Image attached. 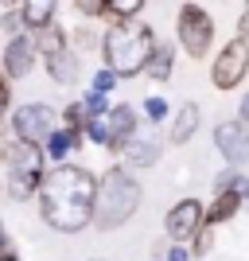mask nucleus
<instances>
[{"mask_svg": "<svg viewBox=\"0 0 249 261\" xmlns=\"http://www.w3.org/2000/svg\"><path fill=\"white\" fill-rule=\"evenodd\" d=\"M136 207H141V184H136L125 168H109V172L98 179L94 226L98 230H117L136 215Z\"/></svg>", "mask_w": 249, "mask_h": 261, "instance_id": "3", "label": "nucleus"}, {"mask_svg": "<svg viewBox=\"0 0 249 261\" xmlns=\"http://www.w3.org/2000/svg\"><path fill=\"white\" fill-rule=\"evenodd\" d=\"M12 148H16V133H8L4 125H0V164H8Z\"/></svg>", "mask_w": 249, "mask_h": 261, "instance_id": "27", "label": "nucleus"}, {"mask_svg": "<svg viewBox=\"0 0 249 261\" xmlns=\"http://www.w3.org/2000/svg\"><path fill=\"white\" fill-rule=\"evenodd\" d=\"M249 74V43L245 39H230L222 51H218V59L210 63V86L214 90H234L241 86V78Z\"/></svg>", "mask_w": 249, "mask_h": 261, "instance_id": "6", "label": "nucleus"}, {"mask_svg": "<svg viewBox=\"0 0 249 261\" xmlns=\"http://www.w3.org/2000/svg\"><path fill=\"white\" fill-rule=\"evenodd\" d=\"M175 35H179V47H187L191 59H206L210 43H214V20L203 4H183L179 8V20H175Z\"/></svg>", "mask_w": 249, "mask_h": 261, "instance_id": "5", "label": "nucleus"}, {"mask_svg": "<svg viewBox=\"0 0 249 261\" xmlns=\"http://www.w3.org/2000/svg\"><path fill=\"white\" fill-rule=\"evenodd\" d=\"M47 74H51L59 86H74V82H78V55L70 51V47L47 55Z\"/></svg>", "mask_w": 249, "mask_h": 261, "instance_id": "15", "label": "nucleus"}, {"mask_svg": "<svg viewBox=\"0 0 249 261\" xmlns=\"http://www.w3.org/2000/svg\"><path fill=\"white\" fill-rule=\"evenodd\" d=\"M191 242H195V253H206L210 246H214V234H210V226H203V230H199V234H195Z\"/></svg>", "mask_w": 249, "mask_h": 261, "instance_id": "29", "label": "nucleus"}, {"mask_svg": "<svg viewBox=\"0 0 249 261\" xmlns=\"http://www.w3.org/2000/svg\"><path fill=\"white\" fill-rule=\"evenodd\" d=\"M168 261H191L187 246H172V250H168Z\"/></svg>", "mask_w": 249, "mask_h": 261, "instance_id": "32", "label": "nucleus"}, {"mask_svg": "<svg viewBox=\"0 0 249 261\" xmlns=\"http://www.w3.org/2000/svg\"><path fill=\"white\" fill-rule=\"evenodd\" d=\"M35 43H32V35L20 32V35H12L8 47H4V55H0V66H4V78H27L32 74V66H35Z\"/></svg>", "mask_w": 249, "mask_h": 261, "instance_id": "9", "label": "nucleus"}, {"mask_svg": "<svg viewBox=\"0 0 249 261\" xmlns=\"http://www.w3.org/2000/svg\"><path fill=\"white\" fill-rule=\"evenodd\" d=\"M32 43H35V55L47 59V55L70 47V39H66V32L59 28V23H47V28H39V32H32Z\"/></svg>", "mask_w": 249, "mask_h": 261, "instance_id": "18", "label": "nucleus"}, {"mask_svg": "<svg viewBox=\"0 0 249 261\" xmlns=\"http://www.w3.org/2000/svg\"><path fill=\"white\" fill-rule=\"evenodd\" d=\"M141 8H144V0H105L101 16H113V20H132Z\"/></svg>", "mask_w": 249, "mask_h": 261, "instance_id": "21", "label": "nucleus"}, {"mask_svg": "<svg viewBox=\"0 0 249 261\" xmlns=\"http://www.w3.org/2000/svg\"><path fill=\"white\" fill-rule=\"evenodd\" d=\"M0 261H20V257H16V250H4V253H0Z\"/></svg>", "mask_w": 249, "mask_h": 261, "instance_id": "36", "label": "nucleus"}, {"mask_svg": "<svg viewBox=\"0 0 249 261\" xmlns=\"http://www.w3.org/2000/svg\"><path fill=\"white\" fill-rule=\"evenodd\" d=\"M74 43L90 47V43H94V32H90V28H82V32H74Z\"/></svg>", "mask_w": 249, "mask_h": 261, "instance_id": "33", "label": "nucleus"}, {"mask_svg": "<svg viewBox=\"0 0 249 261\" xmlns=\"http://www.w3.org/2000/svg\"><path fill=\"white\" fill-rule=\"evenodd\" d=\"M39 215L51 230L78 234L94 222V195H98V179L82 164H54V172H43L39 179Z\"/></svg>", "mask_w": 249, "mask_h": 261, "instance_id": "1", "label": "nucleus"}, {"mask_svg": "<svg viewBox=\"0 0 249 261\" xmlns=\"http://www.w3.org/2000/svg\"><path fill=\"white\" fill-rule=\"evenodd\" d=\"M121 152H125V164H132V168H152V164L160 160V144L152 141V137H136L132 133L129 141L121 144Z\"/></svg>", "mask_w": 249, "mask_h": 261, "instance_id": "13", "label": "nucleus"}, {"mask_svg": "<svg viewBox=\"0 0 249 261\" xmlns=\"http://www.w3.org/2000/svg\"><path fill=\"white\" fill-rule=\"evenodd\" d=\"M82 133H86V137H90L94 144H109V133H105V121H101V117L86 121V129H82Z\"/></svg>", "mask_w": 249, "mask_h": 261, "instance_id": "26", "label": "nucleus"}, {"mask_svg": "<svg viewBox=\"0 0 249 261\" xmlns=\"http://www.w3.org/2000/svg\"><path fill=\"white\" fill-rule=\"evenodd\" d=\"M12 106V90H8V78H0V121H4V109Z\"/></svg>", "mask_w": 249, "mask_h": 261, "instance_id": "31", "label": "nucleus"}, {"mask_svg": "<svg viewBox=\"0 0 249 261\" xmlns=\"http://www.w3.org/2000/svg\"><path fill=\"white\" fill-rule=\"evenodd\" d=\"M63 129L66 133H82L86 129V113H82V101H70L63 109Z\"/></svg>", "mask_w": 249, "mask_h": 261, "instance_id": "22", "label": "nucleus"}, {"mask_svg": "<svg viewBox=\"0 0 249 261\" xmlns=\"http://www.w3.org/2000/svg\"><path fill=\"white\" fill-rule=\"evenodd\" d=\"M117 82H121V78L113 74L109 66H101V70H94V86H90V90H94V94H109V90L117 86Z\"/></svg>", "mask_w": 249, "mask_h": 261, "instance_id": "24", "label": "nucleus"}, {"mask_svg": "<svg viewBox=\"0 0 249 261\" xmlns=\"http://www.w3.org/2000/svg\"><path fill=\"white\" fill-rule=\"evenodd\" d=\"M105 109H109L105 94H94V90H90L86 98H82V113H86V121H94V117H105Z\"/></svg>", "mask_w": 249, "mask_h": 261, "instance_id": "23", "label": "nucleus"}, {"mask_svg": "<svg viewBox=\"0 0 249 261\" xmlns=\"http://www.w3.org/2000/svg\"><path fill=\"white\" fill-rule=\"evenodd\" d=\"M16 4H20V0H0V8H8V12L16 8Z\"/></svg>", "mask_w": 249, "mask_h": 261, "instance_id": "37", "label": "nucleus"}, {"mask_svg": "<svg viewBox=\"0 0 249 261\" xmlns=\"http://www.w3.org/2000/svg\"><path fill=\"white\" fill-rule=\"evenodd\" d=\"M74 8L82 12V16H101V8H105V0H74Z\"/></svg>", "mask_w": 249, "mask_h": 261, "instance_id": "30", "label": "nucleus"}, {"mask_svg": "<svg viewBox=\"0 0 249 261\" xmlns=\"http://www.w3.org/2000/svg\"><path fill=\"white\" fill-rule=\"evenodd\" d=\"M12 250V238H8V230H4V222H0V253Z\"/></svg>", "mask_w": 249, "mask_h": 261, "instance_id": "35", "label": "nucleus"}, {"mask_svg": "<svg viewBox=\"0 0 249 261\" xmlns=\"http://www.w3.org/2000/svg\"><path fill=\"white\" fill-rule=\"evenodd\" d=\"M238 109H241V117H238V121H241V125H245V129H249V94H245V98H241V106H238Z\"/></svg>", "mask_w": 249, "mask_h": 261, "instance_id": "34", "label": "nucleus"}, {"mask_svg": "<svg viewBox=\"0 0 249 261\" xmlns=\"http://www.w3.org/2000/svg\"><path fill=\"white\" fill-rule=\"evenodd\" d=\"M78 137H82V133H66V129H51V137H47L43 141V160H54V164H63L66 156L74 152L78 144Z\"/></svg>", "mask_w": 249, "mask_h": 261, "instance_id": "16", "label": "nucleus"}, {"mask_svg": "<svg viewBox=\"0 0 249 261\" xmlns=\"http://www.w3.org/2000/svg\"><path fill=\"white\" fill-rule=\"evenodd\" d=\"M101 121H105V133H109V148H121V144L136 133V121L141 117H136L132 106H109Z\"/></svg>", "mask_w": 249, "mask_h": 261, "instance_id": "11", "label": "nucleus"}, {"mask_svg": "<svg viewBox=\"0 0 249 261\" xmlns=\"http://www.w3.org/2000/svg\"><path fill=\"white\" fill-rule=\"evenodd\" d=\"M54 12H59V0H20V23L23 32L32 35L47 23H54Z\"/></svg>", "mask_w": 249, "mask_h": 261, "instance_id": "12", "label": "nucleus"}, {"mask_svg": "<svg viewBox=\"0 0 249 261\" xmlns=\"http://www.w3.org/2000/svg\"><path fill=\"white\" fill-rule=\"evenodd\" d=\"M163 230H168V238H172L175 246H187V242L203 230V203H199V199L175 203V207L168 211V218H163Z\"/></svg>", "mask_w": 249, "mask_h": 261, "instance_id": "8", "label": "nucleus"}, {"mask_svg": "<svg viewBox=\"0 0 249 261\" xmlns=\"http://www.w3.org/2000/svg\"><path fill=\"white\" fill-rule=\"evenodd\" d=\"M152 47H156V35H152V28L141 23L136 16H132V20H113V28L101 35L105 66L117 78L141 74L144 63H148V55H152Z\"/></svg>", "mask_w": 249, "mask_h": 261, "instance_id": "2", "label": "nucleus"}, {"mask_svg": "<svg viewBox=\"0 0 249 261\" xmlns=\"http://www.w3.org/2000/svg\"><path fill=\"white\" fill-rule=\"evenodd\" d=\"M245 207L241 203L238 191H214V203L203 211V226H218V222H226V218H234L238 211Z\"/></svg>", "mask_w": 249, "mask_h": 261, "instance_id": "14", "label": "nucleus"}, {"mask_svg": "<svg viewBox=\"0 0 249 261\" xmlns=\"http://www.w3.org/2000/svg\"><path fill=\"white\" fill-rule=\"evenodd\" d=\"M43 179V148L27 141H16L8 156V195L12 199H32Z\"/></svg>", "mask_w": 249, "mask_h": 261, "instance_id": "4", "label": "nucleus"}, {"mask_svg": "<svg viewBox=\"0 0 249 261\" xmlns=\"http://www.w3.org/2000/svg\"><path fill=\"white\" fill-rule=\"evenodd\" d=\"M51 129H54V109L47 106V101H27V106H20L12 113V133H16V141H27V144H39V148H43V141L51 137Z\"/></svg>", "mask_w": 249, "mask_h": 261, "instance_id": "7", "label": "nucleus"}, {"mask_svg": "<svg viewBox=\"0 0 249 261\" xmlns=\"http://www.w3.org/2000/svg\"><path fill=\"white\" fill-rule=\"evenodd\" d=\"M214 144H218V152L226 156L234 168L249 164V129L241 125V121H222V125L214 129Z\"/></svg>", "mask_w": 249, "mask_h": 261, "instance_id": "10", "label": "nucleus"}, {"mask_svg": "<svg viewBox=\"0 0 249 261\" xmlns=\"http://www.w3.org/2000/svg\"><path fill=\"white\" fill-rule=\"evenodd\" d=\"M0 28H4L8 35H20V32H23V23H20V12H4V16H0Z\"/></svg>", "mask_w": 249, "mask_h": 261, "instance_id": "28", "label": "nucleus"}, {"mask_svg": "<svg viewBox=\"0 0 249 261\" xmlns=\"http://www.w3.org/2000/svg\"><path fill=\"white\" fill-rule=\"evenodd\" d=\"M245 20H249V0H245Z\"/></svg>", "mask_w": 249, "mask_h": 261, "instance_id": "38", "label": "nucleus"}, {"mask_svg": "<svg viewBox=\"0 0 249 261\" xmlns=\"http://www.w3.org/2000/svg\"><path fill=\"white\" fill-rule=\"evenodd\" d=\"M172 63H175V51L168 43H156L148 55V63H144V70H148V78H156V82H168L172 78Z\"/></svg>", "mask_w": 249, "mask_h": 261, "instance_id": "19", "label": "nucleus"}, {"mask_svg": "<svg viewBox=\"0 0 249 261\" xmlns=\"http://www.w3.org/2000/svg\"><path fill=\"white\" fill-rule=\"evenodd\" d=\"M214 191H238L241 203H249V179L238 172V168H226L222 175H214Z\"/></svg>", "mask_w": 249, "mask_h": 261, "instance_id": "20", "label": "nucleus"}, {"mask_svg": "<svg viewBox=\"0 0 249 261\" xmlns=\"http://www.w3.org/2000/svg\"><path fill=\"white\" fill-rule=\"evenodd\" d=\"M199 121H203L199 106H195V101H187V106L179 109V117H175V125H172V137H168V141H172V144H187V141H191V137L199 133Z\"/></svg>", "mask_w": 249, "mask_h": 261, "instance_id": "17", "label": "nucleus"}, {"mask_svg": "<svg viewBox=\"0 0 249 261\" xmlns=\"http://www.w3.org/2000/svg\"><path fill=\"white\" fill-rule=\"evenodd\" d=\"M144 117H148L152 125H160V121L168 117V101H163V98H148V101H144Z\"/></svg>", "mask_w": 249, "mask_h": 261, "instance_id": "25", "label": "nucleus"}]
</instances>
